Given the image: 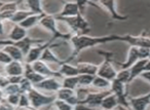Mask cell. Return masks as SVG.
Wrapping results in <instances>:
<instances>
[{
  "label": "cell",
  "mask_w": 150,
  "mask_h": 110,
  "mask_svg": "<svg viewBox=\"0 0 150 110\" xmlns=\"http://www.w3.org/2000/svg\"><path fill=\"white\" fill-rule=\"evenodd\" d=\"M129 78H131V73H129V69H125V70H121L117 72L116 79L120 82L125 83V85L129 87Z\"/></svg>",
  "instance_id": "32"
},
{
  "label": "cell",
  "mask_w": 150,
  "mask_h": 110,
  "mask_svg": "<svg viewBox=\"0 0 150 110\" xmlns=\"http://www.w3.org/2000/svg\"><path fill=\"white\" fill-rule=\"evenodd\" d=\"M98 4L103 6L109 13H110L111 20H113V21L123 22L129 19V16H122L117 13L116 2H115V1H99Z\"/></svg>",
  "instance_id": "13"
},
{
  "label": "cell",
  "mask_w": 150,
  "mask_h": 110,
  "mask_svg": "<svg viewBox=\"0 0 150 110\" xmlns=\"http://www.w3.org/2000/svg\"><path fill=\"white\" fill-rule=\"evenodd\" d=\"M110 91L113 95H115V97L117 98L118 101V105L123 106L125 108H129V98H127V85H125V83L118 81L116 78L114 80L111 81V87Z\"/></svg>",
  "instance_id": "6"
},
{
  "label": "cell",
  "mask_w": 150,
  "mask_h": 110,
  "mask_svg": "<svg viewBox=\"0 0 150 110\" xmlns=\"http://www.w3.org/2000/svg\"><path fill=\"white\" fill-rule=\"evenodd\" d=\"M111 94V91H99V92H91L83 100L79 102L80 105L88 106L90 108H99L101 107L102 101L104 100L105 97H107L108 95Z\"/></svg>",
  "instance_id": "7"
},
{
  "label": "cell",
  "mask_w": 150,
  "mask_h": 110,
  "mask_svg": "<svg viewBox=\"0 0 150 110\" xmlns=\"http://www.w3.org/2000/svg\"><path fill=\"white\" fill-rule=\"evenodd\" d=\"M27 7V11H31L33 15H44L45 11L42 9L41 2L40 1H36V0H27L25 2H23Z\"/></svg>",
  "instance_id": "26"
},
{
  "label": "cell",
  "mask_w": 150,
  "mask_h": 110,
  "mask_svg": "<svg viewBox=\"0 0 150 110\" xmlns=\"http://www.w3.org/2000/svg\"><path fill=\"white\" fill-rule=\"evenodd\" d=\"M92 87H95V89H98L100 91H108L110 89L111 87V82L107 79L103 78V77L100 76H95V79L92 83Z\"/></svg>",
  "instance_id": "28"
},
{
  "label": "cell",
  "mask_w": 150,
  "mask_h": 110,
  "mask_svg": "<svg viewBox=\"0 0 150 110\" xmlns=\"http://www.w3.org/2000/svg\"><path fill=\"white\" fill-rule=\"evenodd\" d=\"M3 92H4L5 96L16 95V94H19V95H21V94H22L19 84H9L8 87H5V89H3Z\"/></svg>",
  "instance_id": "35"
},
{
  "label": "cell",
  "mask_w": 150,
  "mask_h": 110,
  "mask_svg": "<svg viewBox=\"0 0 150 110\" xmlns=\"http://www.w3.org/2000/svg\"><path fill=\"white\" fill-rule=\"evenodd\" d=\"M58 71L63 77H74L79 75L77 67L73 66L70 63H67L66 61L62 65H60V69Z\"/></svg>",
  "instance_id": "21"
},
{
  "label": "cell",
  "mask_w": 150,
  "mask_h": 110,
  "mask_svg": "<svg viewBox=\"0 0 150 110\" xmlns=\"http://www.w3.org/2000/svg\"><path fill=\"white\" fill-rule=\"evenodd\" d=\"M69 41L73 46V52L70 58L65 60L67 63H70L75 57H77L82 50L88 48H95L100 44H105L113 41H122V35L111 34L106 36H90V35H72Z\"/></svg>",
  "instance_id": "1"
},
{
  "label": "cell",
  "mask_w": 150,
  "mask_h": 110,
  "mask_svg": "<svg viewBox=\"0 0 150 110\" xmlns=\"http://www.w3.org/2000/svg\"><path fill=\"white\" fill-rule=\"evenodd\" d=\"M13 110H36V109H34L33 107H19V106H17V107H13Z\"/></svg>",
  "instance_id": "44"
},
{
  "label": "cell",
  "mask_w": 150,
  "mask_h": 110,
  "mask_svg": "<svg viewBox=\"0 0 150 110\" xmlns=\"http://www.w3.org/2000/svg\"><path fill=\"white\" fill-rule=\"evenodd\" d=\"M4 71L6 76H24L25 65L22 62L13 61L4 66Z\"/></svg>",
  "instance_id": "15"
},
{
  "label": "cell",
  "mask_w": 150,
  "mask_h": 110,
  "mask_svg": "<svg viewBox=\"0 0 150 110\" xmlns=\"http://www.w3.org/2000/svg\"><path fill=\"white\" fill-rule=\"evenodd\" d=\"M34 87L37 89L38 91L52 92V93L56 94L59 89H62V81L54 77H47V78H44L41 82L34 85Z\"/></svg>",
  "instance_id": "11"
},
{
  "label": "cell",
  "mask_w": 150,
  "mask_h": 110,
  "mask_svg": "<svg viewBox=\"0 0 150 110\" xmlns=\"http://www.w3.org/2000/svg\"><path fill=\"white\" fill-rule=\"evenodd\" d=\"M11 84L8 80V77L6 75H0V89H4L5 87H7Z\"/></svg>",
  "instance_id": "40"
},
{
  "label": "cell",
  "mask_w": 150,
  "mask_h": 110,
  "mask_svg": "<svg viewBox=\"0 0 150 110\" xmlns=\"http://www.w3.org/2000/svg\"><path fill=\"white\" fill-rule=\"evenodd\" d=\"M122 41L129 43L131 46L136 48H144L150 50V37L145 35H131V34H125L122 35Z\"/></svg>",
  "instance_id": "10"
},
{
  "label": "cell",
  "mask_w": 150,
  "mask_h": 110,
  "mask_svg": "<svg viewBox=\"0 0 150 110\" xmlns=\"http://www.w3.org/2000/svg\"><path fill=\"white\" fill-rule=\"evenodd\" d=\"M140 77H142V78L146 79V80L149 81V82H150V72H146V71H144V72L142 73L141 75H140Z\"/></svg>",
  "instance_id": "43"
},
{
  "label": "cell",
  "mask_w": 150,
  "mask_h": 110,
  "mask_svg": "<svg viewBox=\"0 0 150 110\" xmlns=\"http://www.w3.org/2000/svg\"><path fill=\"white\" fill-rule=\"evenodd\" d=\"M52 105L56 107V110H74V107L72 105L60 99H56Z\"/></svg>",
  "instance_id": "33"
},
{
  "label": "cell",
  "mask_w": 150,
  "mask_h": 110,
  "mask_svg": "<svg viewBox=\"0 0 150 110\" xmlns=\"http://www.w3.org/2000/svg\"><path fill=\"white\" fill-rule=\"evenodd\" d=\"M32 15H33V13H32L31 11H27L26 9H19L13 13V18H11L9 22L13 23L15 25H19V24H21L22 22L25 21L28 17H30V16H32Z\"/></svg>",
  "instance_id": "27"
},
{
  "label": "cell",
  "mask_w": 150,
  "mask_h": 110,
  "mask_svg": "<svg viewBox=\"0 0 150 110\" xmlns=\"http://www.w3.org/2000/svg\"><path fill=\"white\" fill-rule=\"evenodd\" d=\"M98 54L102 55L104 57V61L99 66L97 76L103 77V78L107 79V80H109L111 82V81L116 78V75H117L116 70H115L112 65L113 54L110 52H98Z\"/></svg>",
  "instance_id": "4"
},
{
  "label": "cell",
  "mask_w": 150,
  "mask_h": 110,
  "mask_svg": "<svg viewBox=\"0 0 150 110\" xmlns=\"http://www.w3.org/2000/svg\"><path fill=\"white\" fill-rule=\"evenodd\" d=\"M57 20L54 18V15H47L46 13L39 22V25L42 28H44L45 30L50 31L52 33V39L54 41L59 39H62L64 41L67 40H70V38L72 37V34L71 33H63L60 30L58 29V26H57Z\"/></svg>",
  "instance_id": "3"
},
{
  "label": "cell",
  "mask_w": 150,
  "mask_h": 110,
  "mask_svg": "<svg viewBox=\"0 0 150 110\" xmlns=\"http://www.w3.org/2000/svg\"><path fill=\"white\" fill-rule=\"evenodd\" d=\"M19 107H31L30 104V100L27 94H21L20 96V101H19Z\"/></svg>",
  "instance_id": "37"
},
{
  "label": "cell",
  "mask_w": 150,
  "mask_h": 110,
  "mask_svg": "<svg viewBox=\"0 0 150 110\" xmlns=\"http://www.w3.org/2000/svg\"><path fill=\"white\" fill-rule=\"evenodd\" d=\"M62 44H63V42H60V43H52L50 46H48V48L43 52V54H42L40 60L43 61V62H45L46 64H47V63H52V64L62 65L63 63L65 62V60L62 61L61 59H59L58 57H57L56 55L52 53V48H57V46H60V45H62Z\"/></svg>",
  "instance_id": "14"
},
{
  "label": "cell",
  "mask_w": 150,
  "mask_h": 110,
  "mask_svg": "<svg viewBox=\"0 0 150 110\" xmlns=\"http://www.w3.org/2000/svg\"><path fill=\"white\" fill-rule=\"evenodd\" d=\"M27 95L29 97L31 107H33L36 110H39L40 108L44 107V106L52 105L57 99L56 94H52V96H46L35 87H33Z\"/></svg>",
  "instance_id": "5"
},
{
  "label": "cell",
  "mask_w": 150,
  "mask_h": 110,
  "mask_svg": "<svg viewBox=\"0 0 150 110\" xmlns=\"http://www.w3.org/2000/svg\"><path fill=\"white\" fill-rule=\"evenodd\" d=\"M11 84H20L24 76H7Z\"/></svg>",
  "instance_id": "41"
},
{
  "label": "cell",
  "mask_w": 150,
  "mask_h": 110,
  "mask_svg": "<svg viewBox=\"0 0 150 110\" xmlns=\"http://www.w3.org/2000/svg\"><path fill=\"white\" fill-rule=\"evenodd\" d=\"M79 87V83H78V77H64L62 79V87L65 89H72V91H76V89Z\"/></svg>",
  "instance_id": "29"
},
{
  "label": "cell",
  "mask_w": 150,
  "mask_h": 110,
  "mask_svg": "<svg viewBox=\"0 0 150 110\" xmlns=\"http://www.w3.org/2000/svg\"><path fill=\"white\" fill-rule=\"evenodd\" d=\"M56 96H57V99L63 100V101H68L70 98H72L73 96H75V91L62 87V89H60L58 92H57Z\"/></svg>",
  "instance_id": "30"
},
{
  "label": "cell",
  "mask_w": 150,
  "mask_h": 110,
  "mask_svg": "<svg viewBox=\"0 0 150 110\" xmlns=\"http://www.w3.org/2000/svg\"><path fill=\"white\" fill-rule=\"evenodd\" d=\"M27 37H28L27 30L24 29L20 25H13V29H11V31L9 32L8 36H7V39L13 42H18V41H21V40H24Z\"/></svg>",
  "instance_id": "18"
},
{
  "label": "cell",
  "mask_w": 150,
  "mask_h": 110,
  "mask_svg": "<svg viewBox=\"0 0 150 110\" xmlns=\"http://www.w3.org/2000/svg\"><path fill=\"white\" fill-rule=\"evenodd\" d=\"M11 62H13V59H11L3 50H0V64L6 66V65L9 64Z\"/></svg>",
  "instance_id": "38"
},
{
  "label": "cell",
  "mask_w": 150,
  "mask_h": 110,
  "mask_svg": "<svg viewBox=\"0 0 150 110\" xmlns=\"http://www.w3.org/2000/svg\"><path fill=\"white\" fill-rule=\"evenodd\" d=\"M138 53H139L140 60H148L149 55H150V50L149 48H138Z\"/></svg>",
  "instance_id": "39"
},
{
  "label": "cell",
  "mask_w": 150,
  "mask_h": 110,
  "mask_svg": "<svg viewBox=\"0 0 150 110\" xmlns=\"http://www.w3.org/2000/svg\"><path fill=\"white\" fill-rule=\"evenodd\" d=\"M19 85H20V89H21L22 94H28L34 87V85L28 79H26L25 77H23V79H22V81L20 82Z\"/></svg>",
  "instance_id": "34"
},
{
  "label": "cell",
  "mask_w": 150,
  "mask_h": 110,
  "mask_svg": "<svg viewBox=\"0 0 150 110\" xmlns=\"http://www.w3.org/2000/svg\"><path fill=\"white\" fill-rule=\"evenodd\" d=\"M54 18L59 22H65L71 29L72 35H88L91 32L90 24L80 13L73 18H57L56 16Z\"/></svg>",
  "instance_id": "2"
},
{
  "label": "cell",
  "mask_w": 150,
  "mask_h": 110,
  "mask_svg": "<svg viewBox=\"0 0 150 110\" xmlns=\"http://www.w3.org/2000/svg\"><path fill=\"white\" fill-rule=\"evenodd\" d=\"M20 96L19 94H16V95H8V96H5V102L7 104H9L11 106L13 107H17L19 105V101H20Z\"/></svg>",
  "instance_id": "36"
},
{
  "label": "cell",
  "mask_w": 150,
  "mask_h": 110,
  "mask_svg": "<svg viewBox=\"0 0 150 110\" xmlns=\"http://www.w3.org/2000/svg\"><path fill=\"white\" fill-rule=\"evenodd\" d=\"M77 77H78L79 87H92V83L95 79L94 75H88V74H79Z\"/></svg>",
  "instance_id": "31"
},
{
  "label": "cell",
  "mask_w": 150,
  "mask_h": 110,
  "mask_svg": "<svg viewBox=\"0 0 150 110\" xmlns=\"http://www.w3.org/2000/svg\"><path fill=\"white\" fill-rule=\"evenodd\" d=\"M3 50L13 59V61H18V62H22L25 61V56L23 55L22 50H20L18 46L13 45V44H6L3 46Z\"/></svg>",
  "instance_id": "20"
},
{
  "label": "cell",
  "mask_w": 150,
  "mask_h": 110,
  "mask_svg": "<svg viewBox=\"0 0 150 110\" xmlns=\"http://www.w3.org/2000/svg\"><path fill=\"white\" fill-rule=\"evenodd\" d=\"M4 99H5V94H4V92H3L2 89H0V102L4 101Z\"/></svg>",
  "instance_id": "47"
},
{
  "label": "cell",
  "mask_w": 150,
  "mask_h": 110,
  "mask_svg": "<svg viewBox=\"0 0 150 110\" xmlns=\"http://www.w3.org/2000/svg\"><path fill=\"white\" fill-rule=\"evenodd\" d=\"M13 106L7 104L6 102H5V100L2 102H0V110H13Z\"/></svg>",
  "instance_id": "42"
},
{
  "label": "cell",
  "mask_w": 150,
  "mask_h": 110,
  "mask_svg": "<svg viewBox=\"0 0 150 110\" xmlns=\"http://www.w3.org/2000/svg\"><path fill=\"white\" fill-rule=\"evenodd\" d=\"M114 110H116V109H114Z\"/></svg>",
  "instance_id": "50"
},
{
  "label": "cell",
  "mask_w": 150,
  "mask_h": 110,
  "mask_svg": "<svg viewBox=\"0 0 150 110\" xmlns=\"http://www.w3.org/2000/svg\"><path fill=\"white\" fill-rule=\"evenodd\" d=\"M147 60H139L136 64L129 68V73H131V78H129V83L134 80L135 78L139 77L142 73L145 71V65Z\"/></svg>",
  "instance_id": "23"
},
{
  "label": "cell",
  "mask_w": 150,
  "mask_h": 110,
  "mask_svg": "<svg viewBox=\"0 0 150 110\" xmlns=\"http://www.w3.org/2000/svg\"><path fill=\"white\" fill-rule=\"evenodd\" d=\"M31 66L34 71H36L38 74L42 75V76H44L45 78H47V77H54V78H58V79L64 78V77L60 74L59 71H54V70H52V69H50V67L48 66L45 62H43V61H41V60H38V61H36V62H34L33 64H31Z\"/></svg>",
  "instance_id": "9"
},
{
  "label": "cell",
  "mask_w": 150,
  "mask_h": 110,
  "mask_svg": "<svg viewBox=\"0 0 150 110\" xmlns=\"http://www.w3.org/2000/svg\"><path fill=\"white\" fill-rule=\"evenodd\" d=\"M117 106H118L117 98L115 97V95H113V94L111 93L110 95H108L107 97H105L104 100L102 101V104H101V109L102 110H114Z\"/></svg>",
  "instance_id": "25"
},
{
  "label": "cell",
  "mask_w": 150,
  "mask_h": 110,
  "mask_svg": "<svg viewBox=\"0 0 150 110\" xmlns=\"http://www.w3.org/2000/svg\"><path fill=\"white\" fill-rule=\"evenodd\" d=\"M54 42V40L50 38V39H48L47 41H45L44 43L38 44V45H34L33 48L30 50V52L28 53L27 56L25 57V63L26 64L31 65V64H33L34 62H36V61L40 60V58H41L44 50H45L48 46L52 45Z\"/></svg>",
  "instance_id": "8"
},
{
  "label": "cell",
  "mask_w": 150,
  "mask_h": 110,
  "mask_svg": "<svg viewBox=\"0 0 150 110\" xmlns=\"http://www.w3.org/2000/svg\"><path fill=\"white\" fill-rule=\"evenodd\" d=\"M148 60H150V55H149V58H148Z\"/></svg>",
  "instance_id": "49"
},
{
  "label": "cell",
  "mask_w": 150,
  "mask_h": 110,
  "mask_svg": "<svg viewBox=\"0 0 150 110\" xmlns=\"http://www.w3.org/2000/svg\"><path fill=\"white\" fill-rule=\"evenodd\" d=\"M24 77L30 81L33 85H36L37 83L41 82L45 77L42 75L38 74L36 71L33 70L32 66L30 64H26L25 63V72H24Z\"/></svg>",
  "instance_id": "19"
},
{
  "label": "cell",
  "mask_w": 150,
  "mask_h": 110,
  "mask_svg": "<svg viewBox=\"0 0 150 110\" xmlns=\"http://www.w3.org/2000/svg\"><path fill=\"white\" fill-rule=\"evenodd\" d=\"M4 35V25H3V22L0 21V36Z\"/></svg>",
  "instance_id": "45"
},
{
  "label": "cell",
  "mask_w": 150,
  "mask_h": 110,
  "mask_svg": "<svg viewBox=\"0 0 150 110\" xmlns=\"http://www.w3.org/2000/svg\"><path fill=\"white\" fill-rule=\"evenodd\" d=\"M4 4H5V2H1V1H0V9H2L3 5H4Z\"/></svg>",
  "instance_id": "48"
},
{
  "label": "cell",
  "mask_w": 150,
  "mask_h": 110,
  "mask_svg": "<svg viewBox=\"0 0 150 110\" xmlns=\"http://www.w3.org/2000/svg\"><path fill=\"white\" fill-rule=\"evenodd\" d=\"M78 69V72L79 74H88V75H94L96 76L97 73H98V69L99 66L92 63H88V62H80L76 65Z\"/></svg>",
  "instance_id": "22"
},
{
  "label": "cell",
  "mask_w": 150,
  "mask_h": 110,
  "mask_svg": "<svg viewBox=\"0 0 150 110\" xmlns=\"http://www.w3.org/2000/svg\"><path fill=\"white\" fill-rule=\"evenodd\" d=\"M77 2H64L62 11L59 15H54L57 18H73L79 15Z\"/></svg>",
  "instance_id": "16"
},
{
  "label": "cell",
  "mask_w": 150,
  "mask_h": 110,
  "mask_svg": "<svg viewBox=\"0 0 150 110\" xmlns=\"http://www.w3.org/2000/svg\"><path fill=\"white\" fill-rule=\"evenodd\" d=\"M140 60L139 58V53H138V48L136 46H131L127 53V61L123 63H118L120 65L121 70H125V69H129L134 64L138 62Z\"/></svg>",
  "instance_id": "17"
},
{
  "label": "cell",
  "mask_w": 150,
  "mask_h": 110,
  "mask_svg": "<svg viewBox=\"0 0 150 110\" xmlns=\"http://www.w3.org/2000/svg\"><path fill=\"white\" fill-rule=\"evenodd\" d=\"M45 15H46V13H44V15H32V16H30V17H28L25 21L22 22L21 24H19V25L28 31L29 29L33 28L34 26H36L37 24H39L40 20H41Z\"/></svg>",
  "instance_id": "24"
},
{
  "label": "cell",
  "mask_w": 150,
  "mask_h": 110,
  "mask_svg": "<svg viewBox=\"0 0 150 110\" xmlns=\"http://www.w3.org/2000/svg\"><path fill=\"white\" fill-rule=\"evenodd\" d=\"M129 106L131 110H149L150 107V93L141 97L129 99Z\"/></svg>",
  "instance_id": "12"
},
{
  "label": "cell",
  "mask_w": 150,
  "mask_h": 110,
  "mask_svg": "<svg viewBox=\"0 0 150 110\" xmlns=\"http://www.w3.org/2000/svg\"><path fill=\"white\" fill-rule=\"evenodd\" d=\"M145 71H146V72H150V60H147V62H146Z\"/></svg>",
  "instance_id": "46"
}]
</instances>
